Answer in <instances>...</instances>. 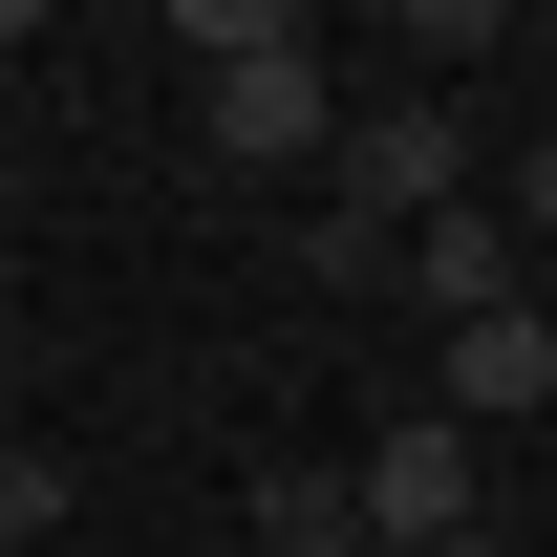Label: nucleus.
<instances>
[{
	"mask_svg": "<svg viewBox=\"0 0 557 557\" xmlns=\"http://www.w3.org/2000/svg\"><path fill=\"white\" fill-rule=\"evenodd\" d=\"M344 214H386V236H429V214H472V129L429 108V86H386V108H344Z\"/></svg>",
	"mask_w": 557,
	"mask_h": 557,
	"instance_id": "1",
	"label": "nucleus"
},
{
	"mask_svg": "<svg viewBox=\"0 0 557 557\" xmlns=\"http://www.w3.org/2000/svg\"><path fill=\"white\" fill-rule=\"evenodd\" d=\"M344 515H364L386 557H450V536H493V515H472V429H450V408H408V429H386V450L344 472Z\"/></svg>",
	"mask_w": 557,
	"mask_h": 557,
	"instance_id": "2",
	"label": "nucleus"
},
{
	"mask_svg": "<svg viewBox=\"0 0 557 557\" xmlns=\"http://www.w3.org/2000/svg\"><path fill=\"white\" fill-rule=\"evenodd\" d=\"M194 108H214V150H236V172H278V150H344V108H322V65H300V44L194 65Z\"/></svg>",
	"mask_w": 557,
	"mask_h": 557,
	"instance_id": "3",
	"label": "nucleus"
},
{
	"mask_svg": "<svg viewBox=\"0 0 557 557\" xmlns=\"http://www.w3.org/2000/svg\"><path fill=\"white\" fill-rule=\"evenodd\" d=\"M429 408L493 429V408H557V322L536 300H493V322H450V364H429Z\"/></svg>",
	"mask_w": 557,
	"mask_h": 557,
	"instance_id": "4",
	"label": "nucleus"
},
{
	"mask_svg": "<svg viewBox=\"0 0 557 557\" xmlns=\"http://www.w3.org/2000/svg\"><path fill=\"white\" fill-rule=\"evenodd\" d=\"M408 300H429V322H493V300H536V236H515V214H429V236H408Z\"/></svg>",
	"mask_w": 557,
	"mask_h": 557,
	"instance_id": "5",
	"label": "nucleus"
},
{
	"mask_svg": "<svg viewBox=\"0 0 557 557\" xmlns=\"http://www.w3.org/2000/svg\"><path fill=\"white\" fill-rule=\"evenodd\" d=\"M258 557H386V536L344 515V472H258Z\"/></svg>",
	"mask_w": 557,
	"mask_h": 557,
	"instance_id": "6",
	"label": "nucleus"
},
{
	"mask_svg": "<svg viewBox=\"0 0 557 557\" xmlns=\"http://www.w3.org/2000/svg\"><path fill=\"white\" fill-rule=\"evenodd\" d=\"M65 536V450H44V429H0V557H44Z\"/></svg>",
	"mask_w": 557,
	"mask_h": 557,
	"instance_id": "7",
	"label": "nucleus"
},
{
	"mask_svg": "<svg viewBox=\"0 0 557 557\" xmlns=\"http://www.w3.org/2000/svg\"><path fill=\"white\" fill-rule=\"evenodd\" d=\"M300 258H322V300H364V278H408V236L386 214H300Z\"/></svg>",
	"mask_w": 557,
	"mask_h": 557,
	"instance_id": "8",
	"label": "nucleus"
},
{
	"mask_svg": "<svg viewBox=\"0 0 557 557\" xmlns=\"http://www.w3.org/2000/svg\"><path fill=\"white\" fill-rule=\"evenodd\" d=\"M536 322H557V236H536Z\"/></svg>",
	"mask_w": 557,
	"mask_h": 557,
	"instance_id": "9",
	"label": "nucleus"
},
{
	"mask_svg": "<svg viewBox=\"0 0 557 557\" xmlns=\"http://www.w3.org/2000/svg\"><path fill=\"white\" fill-rule=\"evenodd\" d=\"M450 557H515V536H450Z\"/></svg>",
	"mask_w": 557,
	"mask_h": 557,
	"instance_id": "10",
	"label": "nucleus"
},
{
	"mask_svg": "<svg viewBox=\"0 0 557 557\" xmlns=\"http://www.w3.org/2000/svg\"><path fill=\"white\" fill-rule=\"evenodd\" d=\"M0 44H22V22H0Z\"/></svg>",
	"mask_w": 557,
	"mask_h": 557,
	"instance_id": "11",
	"label": "nucleus"
}]
</instances>
